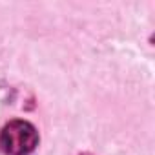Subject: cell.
Returning <instances> with one entry per match:
<instances>
[{
  "instance_id": "1",
  "label": "cell",
  "mask_w": 155,
  "mask_h": 155,
  "mask_svg": "<svg viewBox=\"0 0 155 155\" xmlns=\"http://www.w3.org/2000/svg\"><path fill=\"white\" fill-rule=\"evenodd\" d=\"M38 144V131L28 120H11L0 133V148L6 155H29Z\"/></svg>"
},
{
  "instance_id": "2",
  "label": "cell",
  "mask_w": 155,
  "mask_h": 155,
  "mask_svg": "<svg viewBox=\"0 0 155 155\" xmlns=\"http://www.w3.org/2000/svg\"><path fill=\"white\" fill-rule=\"evenodd\" d=\"M82 155H90V153H82Z\"/></svg>"
}]
</instances>
